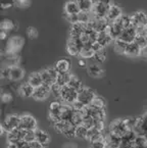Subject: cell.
<instances>
[{"label":"cell","mask_w":147,"mask_h":148,"mask_svg":"<svg viewBox=\"0 0 147 148\" xmlns=\"http://www.w3.org/2000/svg\"><path fill=\"white\" fill-rule=\"evenodd\" d=\"M14 5L19 8H27L31 5L30 0H14Z\"/></svg>","instance_id":"cell-48"},{"label":"cell","mask_w":147,"mask_h":148,"mask_svg":"<svg viewBox=\"0 0 147 148\" xmlns=\"http://www.w3.org/2000/svg\"><path fill=\"white\" fill-rule=\"evenodd\" d=\"M147 23V14L143 11H136L131 15V24L135 28H143Z\"/></svg>","instance_id":"cell-14"},{"label":"cell","mask_w":147,"mask_h":148,"mask_svg":"<svg viewBox=\"0 0 147 148\" xmlns=\"http://www.w3.org/2000/svg\"><path fill=\"white\" fill-rule=\"evenodd\" d=\"M50 95V87L47 85H42L38 86V87L34 88V92H33V98L37 101H44L48 98Z\"/></svg>","instance_id":"cell-12"},{"label":"cell","mask_w":147,"mask_h":148,"mask_svg":"<svg viewBox=\"0 0 147 148\" xmlns=\"http://www.w3.org/2000/svg\"><path fill=\"white\" fill-rule=\"evenodd\" d=\"M71 66V62L69 58H61L58 61H56L54 68L58 73H67L69 72Z\"/></svg>","instance_id":"cell-22"},{"label":"cell","mask_w":147,"mask_h":148,"mask_svg":"<svg viewBox=\"0 0 147 148\" xmlns=\"http://www.w3.org/2000/svg\"><path fill=\"white\" fill-rule=\"evenodd\" d=\"M144 37L146 38V40H147V30H145V34H144Z\"/></svg>","instance_id":"cell-61"},{"label":"cell","mask_w":147,"mask_h":148,"mask_svg":"<svg viewBox=\"0 0 147 148\" xmlns=\"http://www.w3.org/2000/svg\"><path fill=\"white\" fill-rule=\"evenodd\" d=\"M83 112L87 113L94 121H104L106 118V112L104 108H96V107L91 106V105H86L82 109Z\"/></svg>","instance_id":"cell-8"},{"label":"cell","mask_w":147,"mask_h":148,"mask_svg":"<svg viewBox=\"0 0 147 148\" xmlns=\"http://www.w3.org/2000/svg\"><path fill=\"white\" fill-rule=\"evenodd\" d=\"M61 104H63V102L58 100H54L50 103L49 109H48V119L52 124L57 122V121H60L59 116H60Z\"/></svg>","instance_id":"cell-9"},{"label":"cell","mask_w":147,"mask_h":148,"mask_svg":"<svg viewBox=\"0 0 147 148\" xmlns=\"http://www.w3.org/2000/svg\"><path fill=\"white\" fill-rule=\"evenodd\" d=\"M24 44L25 41L21 36H12L9 38L6 45V53L10 56L8 58H14V56H16V53L23 48Z\"/></svg>","instance_id":"cell-1"},{"label":"cell","mask_w":147,"mask_h":148,"mask_svg":"<svg viewBox=\"0 0 147 148\" xmlns=\"http://www.w3.org/2000/svg\"><path fill=\"white\" fill-rule=\"evenodd\" d=\"M40 75H41L42 78V82H43L44 85L47 86H52L53 84L56 83L57 80V75H58V72L55 70V68H47L42 70L41 72H39Z\"/></svg>","instance_id":"cell-4"},{"label":"cell","mask_w":147,"mask_h":148,"mask_svg":"<svg viewBox=\"0 0 147 148\" xmlns=\"http://www.w3.org/2000/svg\"><path fill=\"white\" fill-rule=\"evenodd\" d=\"M7 148H17V147H16V146H14V145H11V144H8Z\"/></svg>","instance_id":"cell-60"},{"label":"cell","mask_w":147,"mask_h":148,"mask_svg":"<svg viewBox=\"0 0 147 148\" xmlns=\"http://www.w3.org/2000/svg\"><path fill=\"white\" fill-rule=\"evenodd\" d=\"M140 56H143V57H147V46L143 47L141 49V55Z\"/></svg>","instance_id":"cell-55"},{"label":"cell","mask_w":147,"mask_h":148,"mask_svg":"<svg viewBox=\"0 0 147 148\" xmlns=\"http://www.w3.org/2000/svg\"><path fill=\"white\" fill-rule=\"evenodd\" d=\"M136 36H137L136 28H135V27H133V26H131V27H129V28L124 29V30L122 31V34H121V36L119 37V39L129 44V43H132V42H134Z\"/></svg>","instance_id":"cell-15"},{"label":"cell","mask_w":147,"mask_h":148,"mask_svg":"<svg viewBox=\"0 0 147 148\" xmlns=\"http://www.w3.org/2000/svg\"><path fill=\"white\" fill-rule=\"evenodd\" d=\"M137 121L138 118H135V116H129V118L124 119V123H125V126L127 128L128 131H133L137 124Z\"/></svg>","instance_id":"cell-39"},{"label":"cell","mask_w":147,"mask_h":148,"mask_svg":"<svg viewBox=\"0 0 147 148\" xmlns=\"http://www.w3.org/2000/svg\"><path fill=\"white\" fill-rule=\"evenodd\" d=\"M108 8H109V5H106L104 3L100 2L99 0H96V1H94L93 7H92V10H91V15L95 20L96 18H106Z\"/></svg>","instance_id":"cell-7"},{"label":"cell","mask_w":147,"mask_h":148,"mask_svg":"<svg viewBox=\"0 0 147 148\" xmlns=\"http://www.w3.org/2000/svg\"><path fill=\"white\" fill-rule=\"evenodd\" d=\"M94 50L91 48V44H83V47L79 53V57L84 59L93 58L94 56Z\"/></svg>","instance_id":"cell-25"},{"label":"cell","mask_w":147,"mask_h":148,"mask_svg":"<svg viewBox=\"0 0 147 148\" xmlns=\"http://www.w3.org/2000/svg\"><path fill=\"white\" fill-rule=\"evenodd\" d=\"M14 23L10 20H3L0 22V31H4V32H8V31L13 30L14 28Z\"/></svg>","instance_id":"cell-41"},{"label":"cell","mask_w":147,"mask_h":148,"mask_svg":"<svg viewBox=\"0 0 147 148\" xmlns=\"http://www.w3.org/2000/svg\"><path fill=\"white\" fill-rule=\"evenodd\" d=\"M5 132H6V130H5V128H4V127H3V125L0 124V137H1V136L4 135Z\"/></svg>","instance_id":"cell-56"},{"label":"cell","mask_w":147,"mask_h":148,"mask_svg":"<svg viewBox=\"0 0 147 148\" xmlns=\"http://www.w3.org/2000/svg\"><path fill=\"white\" fill-rule=\"evenodd\" d=\"M75 128H76V126H74V125L69 122V125L67 126V128H65V130L63 131V135L65 136L67 138H69V139L75 137Z\"/></svg>","instance_id":"cell-43"},{"label":"cell","mask_w":147,"mask_h":148,"mask_svg":"<svg viewBox=\"0 0 147 148\" xmlns=\"http://www.w3.org/2000/svg\"><path fill=\"white\" fill-rule=\"evenodd\" d=\"M69 122H67V121H57V122L53 123L52 124V127H53L54 131L56 132V133H59V134H63V131L65 130V128H67V126L69 125Z\"/></svg>","instance_id":"cell-37"},{"label":"cell","mask_w":147,"mask_h":148,"mask_svg":"<svg viewBox=\"0 0 147 148\" xmlns=\"http://www.w3.org/2000/svg\"><path fill=\"white\" fill-rule=\"evenodd\" d=\"M104 141H105V134L104 132L100 133L94 140L90 142V148H104Z\"/></svg>","instance_id":"cell-30"},{"label":"cell","mask_w":147,"mask_h":148,"mask_svg":"<svg viewBox=\"0 0 147 148\" xmlns=\"http://www.w3.org/2000/svg\"><path fill=\"white\" fill-rule=\"evenodd\" d=\"M60 92H61V86L58 85L57 83L50 86V93H51L55 98L60 97Z\"/></svg>","instance_id":"cell-45"},{"label":"cell","mask_w":147,"mask_h":148,"mask_svg":"<svg viewBox=\"0 0 147 148\" xmlns=\"http://www.w3.org/2000/svg\"><path fill=\"white\" fill-rule=\"evenodd\" d=\"M113 23H115L117 26H120L123 30L132 26V24H131V16L127 14H122L117 20H115V22H113Z\"/></svg>","instance_id":"cell-29"},{"label":"cell","mask_w":147,"mask_h":148,"mask_svg":"<svg viewBox=\"0 0 147 148\" xmlns=\"http://www.w3.org/2000/svg\"><path fill=\"white\" fill-rule=\"evenodd\" d=\"M113 43H115L113 44V49H115V52H117L119 54H124L126 48H127L128 43H126V42L122 41V40H120V39L115 40Z\"/></svg>","instance_id":"cell-36"},{"label":"cell","mask_w":147,"mask_h":148,"mask_svg":"<svg viewBox=\"0 0 147 148\" xmlns=\"http://www.w3.org/2000/svg\"><path fill=\"white\" fill-rule=\"evenodd\" d=\"M100 2H102V3H104V4H106V5H111L113 4V0H99Z\"/></svg>","instance_id":"cell-58"},{"label":"cell","mask_w":147,"mask_h":148,"mask_svg":"<svg viewBox=\"0 0 147 148\" xmlns=\"http://www.w3.org/2000/svg\"><path fill=\"white\" fill-rule=\"evenodd\" d=\"M24 140L28 143L35 140V131H25L24 134Z\"/></svg>","instance_id":"cell-49"},{"label":"cell","mask_w":147,"mask_h":148,"mask_svg":"<svg viewBox=\"0 0 147 148\" xmlns=\"http://www.w3.org/2000/svg\"><path fill=\"white\" fill-rule=\"evenodd\" d=\"M0 100L2 101L3 103H9L11 100H12V96H11L10 93H3L0 97Z\"/></svg>","instance_id":"cell-51"},{"label":"cell","mask_w":147,"mask_h":148,"mask_svg":"<svg viewBox=\"0 0 147 148\" xmlns=\"http://www.w3.org/2000/svg\"><path fill=\"white\" fill-rule=\"evenodd\" d=\"M67 85H69L71 88H73V89L77 90V91H79V90H81L83 87H84L82 81H81L77 76H75V75H71V78H69V83H67Z\"/></svg>","instance_id":"cell-32"},{"label":"cell","mask_w":147,"mask_h":148,"mask_svg":"<svg viewBox=\"0 0 147 148\" xmlns=\"http://www.w3.org/2000/svg\"><path fill=\"white\" fill-rule=\"evenodd\" d=\"M71 74H69V72L58 73V75H57L56 83L58 84V85H60L61 87L65 86V85H67V83H69V78H71Z\"/></svg>","instance_id":"cell-38"},{"label":"cell","mask_w":147,"mask_h":148,"mask_svg":"<svg viewBox=\"0 0 147 148\" xmlns=\"http://www.w3.org/2000/svg\"><path fill=\"white\" fill-rule=\"evenodd\" d=\"M73 111H74V108H73V106H71V104L63 102L61 108H60V116H59L60 120L69 122L71 114H73Z\"/></svg>","instance_id":"cell-23"},{"label":"cell","mask_w":147,"mask_h":148,"mask_svg":"<svg viewBox=\"0 0 147 148\" xmlns=\"http://www.w3.org/2000/svg\"><path fill=\"white\" fill-rule=\"evenodd\" d=\"M92 15L91 12H85V11H80L78 13V22L82 23V24H88L91 20H92Z\"/></svg>","instance_id":"cell-42"},{"label":"cell","mask_w":147,"mask_h":148,"mask_svg":"<svg viewBox=\"0 0 147 148\" xmlns=\"http://www.w3.org/2000/svg\"><path fill=\"white\" fill-rule=\"evenodd\" d=\"M96 41H97L100 45L103 46V47L105 48L106 46L109 45L111 42H113V40L111 39V37L108 35L105 31H103V32L97 33V39H96Z\"/></svg>","instance_id":"cell-26"},{"label":"cell","mask_w":147,"mask_h":148,"mask_svg":"<svg viewBox=\"0 0 147 148\" xmlns=\"http://www.w3.org/2000/svg\"><path fill=\"white\" fill-rule=\"evenodd\" d=\"M86 31V25L82 24L80 22H77L73 24L69 29V38H79L80 39L81 35Z\"/></svg>","instance_id":"cell-17"},{"label":"cell","mask_w":147,"mask_h":148,"mask_svg":"<svg viewBox=\"0 0 147 148\" xmlns=\"http://www.w3.org/2000/svg\"><path fill=\"white\" fill-rule=\"evenodd\" d=\"M124 55L128 57H139L141 55V48L135 42L129 43L127 45Z\"/></svg>","instance_id":"cell-19"},{"label":"cell","mask_w":147,"mask_h":148,"mask_svg":"<svg viewBox=\"0 0 147 148\" xmlns=\"http://www.w3.org/2000/svg\"><path fill=\"white\" fill-rule=\"evenodd\" d=\"M144 28H145V30H147V23H146V25L144 26Z\"/></svg>","instance_id":"cell-62"},{"label":"cell","mask_w":147,"mask_h":148,"mask_svg":"<svg viewBox=\"0 0 147 148\" xmlns=\"http://www.w3.org/2000/svg\"><path fill=\"white\" fill-rule=\"evenodd\" d=\"M20 124H21L20 116H17V114H8L5 118L4 123H3V127L5 128L6 132H9V131H12L20 128Z\"/></svg>","instance_id":"cell-13"},{"label":"cell","mask_w":147,"mask_h":148,"mask_svg":"<svg viewBox=\"0 0 147 148\" xmlns=\"http://www.w3.org/2000/svg\"><path fill=\"white\" fill-rule=\"evenodd\" d=\"M28 83L30 84L33 88H36V87H38V86L42 85L43 82H42V78H41L40 73L39 72L32 73L28 78Z\"/></svg>","instance_id":"cell-27"},{"label":"cell","mask_w":147,"mask_h":148,"mask_svg":"<svg viewBox=\"0 0 147 148\" xmlns=\"http://www.w3.org/2000/svg\"><path fill=\"white\" fill-rule=\"evenodd\" d=\"M100 133H102V132H100V131H98L97 129L95 128V127H91V128L88 129V131H87V135H86V139L87 141L91 142L92 140H94L96 137H97L98 135H99Z\"/></svg>","instance_id":"cell-40"},{"label":"cell","mask_w":147,"mask_h":148,"mask_svg":"<svg viewBox=\"0 0 147 148\" xmlns=\"http://www.w3.org/2000/svg\"><path fill=\"white\" fill-rule=\"evenodd\" d=\"M93 58L95 59L96 61L100 62V63L104 62V61L106 60V50H105V48H103V49H101V50H99V51H96V52L94 53Z\"/></svg>","instance_id":"cell-44"},{"label":"cell","mask_w":147,"mask_h":148,"mask_svg":"<svg viewBox=\"0 0 147 148\" xmlns=\"http://www.w3.org/2000/svg\"><path fill=\"white\" fill-rule=\"evenodd\" d=\"M122 31H123V29L120 26H117V24H115V23H109L105 29V32L111 37V39H113V41L119 39V37L122 34Z\"/></svg>","instance_id":"cell-18"},{"label":"cell","mask_w":147,"mask_h":148,"mask_svg":"<svg viewBox=\"0 0 147 148\" xmlns=\"http://www.w3.org/2000/svg\"><path fill=\"white\" fill-rule=\"evenodd\" d=\"M27 36H28L31 40L36 39V38L38 37V31H37V29L32 26L29 27V28L27 29Z\"/></svg>","instance_id":"cell-47"},{"label":"cell","mask_w":147,"mask_h":148,"mask_svg":"<svg viewBox=\"0 0 147 148\" xmlns=\"http://www.w3.org/2000/svg\"><path fill=\"white\" fill-rule=\"evenodd\" d=\"M20 128L25 131H35L37 127V120L31 114H23L21 116Z\"/></svg>","instance_id":"cell-11"},{"label":"cell","mask_w":147,"mask_h":148,"mask_svg":"<svg viewBox=\"0 0 147 148\" xmlns=\"http://www.w3.org/2000/svg\"><path fill=\"white\" fill-rule=\"evenodd\" d=\"M89 105H91V106H93V107H96V108H105L106 101L102 96H99L96 94Z\"/></svg>","instance_id":"cell-33"},{"label":"cell","mask_w":147,"mask_h":148,"mask_svg":"<svg viewBox=\"0 0 147 148\" xmlns=\"http://www.w3.org/2000/svg\"><path fill=\"white\" fill-rule=\"evenodd\" d=\"M35 140L43 144L44 146H47L50 143V135L46 131L37 128L35 130Z\"/></svg>","instance_id":"cell-20"},{"label":"cell","mask_w":147,"mask_h":148,"mask_svg":"<svg viewBox=\"0 0 147 148\" xmlns=\"http://www.w3.org/2000/svg\"><path fill=\"white\" fill-rule=\"evenodd\" d=\"M33 92H34V88L27 82L26 84H23L19 89V93H20L21 97L23 98H31L33 97Z\"/></svg>","instance_id":"cell-28"},{"label":"cell","mask_w":147,"mask_h":148,"mask_svg":"<svg viewBox=\"0 0 147 148\" xmlns=\"http://www.w3.org/2000/svg\"><path fill=\"white\" fill-rule=\"evenodd\" d=\"M78 63H79V65H80L81 68H86V66H87L86 59H84V58H80V59H79Z\"/></svg>","instance_id":"cell-54"},{"label":"cell","mask_w":147,"mask_h":148,"mask_svg":"<svg viewBox=\"0 0 147 148\" xmlns=\"http://www.w3.org/2000/svg\"><path fill=\"white\" fill-rule=\"evenodd\" d=\"M108 133L110 135L115 136L117 138L122 139L123 136L127 132V128L125 126V123H124V119H117V120H113V122L109 124V128H108Z\"/></svg>","instance_id":"cell-2"},{"label":"cell","mask_w":147,"mask_h":148,"mask_svg":"<svg viewBox=\"0 0 147 148\" xmlns=\"http://www.w3.org/2000/svg\"><path fill=\"white\" fill-rule=\"evenodd\" d=\"M4 75L8 78V80L12 81V82H19V81L23 80V78L25 77V71L21 66L14 64L7 68Z\"/></svg>","instance_id":"cell-6"},{"label":"cell","mask_w":147,"mask_h":148,"mask_svg":"<svg viewBox=\"0 0 147 148\" xmlns=\"http://www.w3.org/2000/svg\"><path fill=\"white\" fill-rule=\"evenodd\" d=\"M122 14H123V10H122L121 6L113 3L109 6V8H108L107 14H106V20L109 23H113L115 20H117Z\"/></svg>","instance_id":"cell-16"},{"label":"cell","mask_w":147,"mask_h":148,"mask_svg":"<svg viewBox=\"0 0 147 148\" xmlns=\"http://www.w3.org/2000/svg\"><path fill=\"white\" fill-rule=\"evenodd\" d=\"M134 42L141 48V49H142L143 47H145V46H147V40L143 35H139V34H137Z\"/></svg>","instance_id":"cell-46"},{"label":"cell","mask_w":147,"mask_h":148,"mask_svg":"<svg viewBox=\"0 0 147 148\" xmlns=\"http://www.w3.org/2000/svg\"><path fill=\"white\" fill-rule=\"evenodd\" d=\"M75 1H76V2H78V1H80V0H75Z\"/></svg>","instance_id":"cell-63"},{"label":"cell","mask_w":147,"mask_h":148,"mask_svg":"<svg viewBox=\"0 0 147 148\" xmlns=\"http://www.w3.org/2000/svg\"><path fill=\"white\" fill-rule=\"evenodd\" d=\"M87 131H88V128L85 127L83 124L78 125L75 128V137L79 138V139H86Z\"/></svg>","instance_id":"cell-35"},{"label":"cell","mask_w":147,"mask_h":148,"mask_svg":"<svg viewBox=\"0 0 147 148\" xmlns=\"http://www.w3.org/2000/svg\"><path fill=\"white\" fill-rule=\"evenodd\" d=\"M63 10L65 14H78L80 12L79 5L75 0H67L63 6Z\"/></svg>","instance_id":"cell-21"},{"label":"cell","mask_w":147,"mask_h":148,"mask_svg":"<svg viewBox=\"0 0 147 148\" xmlns=\"http://www.w3.org/2000/svg\"><path fill=\"white\" fill-rule=\"evenodd\" d=\"M91 48L94 50V52H96V51H99V50H101V49H103L104 47L100 45L97 41H94L93 43H91Z\"/></svg>","instance_id":"cell-53"},{"label":"cell","mask_w":147,"mask_h":148,"mask_svg":"<svg viewBox=\"0 0 147 148\" xmlns=\"http://www.w3.org/2000/svg\"><path fill=\"white\" fill-rule=\"evenodd\" d=\"M24 148H29V145H28V146H27V147H24Z\"/></svg>","instance_id":"cell-64"},{"label":"cell","mask_w":147,"mask_h":148,"mask_svg":"<svg viewBox=\"0 0 147 148\" xmlns=\"http://www.w3.org/2000/svg\"><path fill=\"white\" fill-rule=\"evenodd\" d=\"M95 95H96V93L94 92L93 89H91V88H89V87H85L84 86L82 89L78 91V99H77V100L82 102L84 105H89Z\"/></svg>","instance_id":"cell-10"},{"label":"cell","mask_w":147,"mask_h":148,"mask_svg":"<svg viewBox=\"0 0 147 148\" xmlns=\"http://www.w3.org/2000/svg\"><path fill=\"white\" fill-rule=\"evenodd\" d=\"M141 118H142L143 122H144L145 124L147 125V111H146V112H144V114H143V116H141Z\"/></svg>","instance_id":"cell-59"},{"label":"cell","mask_w":147,"mask_h":148,"mask_svg":"<svg viewBox=\"0 0 147 148\" xmlns=\"http://www.w3.org/2000/svg\"><path fill=\"white\" fill-rule=\"evenodd\" d=\"M78 5L80 11H85V12H91L92 7L94 4V0H80L78 1Z\"/></svg>","instance_id":"cell-31"},{"label":"cell","mask_w":147,"mask_h":148,"mask_svg":"<svg viewBox=\"0 0 147 148\" xmlns=\"http://www.w3.org/2000/svg\"><path fill=\"white\" fill-rule=\"evenodd\" d=\"M6 32L4 31H0V40H4L6 38Z\"/></svg>","instance_id":"cell-57"},{"label":"cell","mask_w":147,"mask_h":148,"mask_svg":"<svg viewBox=\"0 0 147 148\" xmlns=\"http://www.w3.org/2000/svg\"><path fill=\"white\" fill-rule=\"evenodd\" d=\"M65 18L71 25L78 22V14H65Z\"/></svg>","instance_id":"cell-50"},{"label":"cell","mask_w":147,"mask_h":148,"mask_svg":"<svg viewBox=\"0 0 147 148\" xmlns=\"http://www.w3.org/2000/svg\"><path fill=\"white\" fill-rule=\"evenodd\" d=\"M69 122L74 125V126H78V125H81L83 123V113L81 110H75L74 109L73 114L71 116V120Z\"/></svg>","instance_id":"cell-34"},{"label":"cell","mask_w":147,"mask_h":148,"mask_svg":"<svg viewBox=\"0 0 147 148\" xmlns=\"http://www.w3.org/2000/svg\"><path fill=\"white\" fill-rule=\"evenodd\" d=\"M29 148H45V146L40 142H38L37 140H33L32 142L29 143Z\"/></svg>","instance_id":"cell-52"},{"label":"cell","mask_w":147,"mask_h":148,"mask_svg":"<svg viewBox=\"0 0 147 148\" xmlns=\"http://www.w3.org/2000/svg\"><path fill=\"white\" fill-rule=\"evenodd\" d=\"M87 72H88L89 76H91L92 78H101L104 75L103 69L98 64H90L87 66Z\"/></svg>","instance_id":"cell-24"},{"label":"cell","mask_w":147,"mask_h":148,"mask_svg":"<svg viewBox=\"0 0 147 148\" xmlns=\"http://www.w3.org/2000/svg\"><path fill=\"white\" fill-rule=\"evenodd\" d=\"M59 98H60L61 102L73 104L78 99V91L71 88L69 85H65L61 87L60 97Z\"/></svg>","instance_id":"cell-3"},{"label":"cell","mask_w":147,"mask_h":148,"mask_svg":"<svg viewBox=\"0 0 147 148\" xmlns=\"http://www.w3.org/2000/svg\"><path fill=\"white\" fill-rule=\"evenodd\" d=\"M83 47V43L79 38H69L67 41V46H65V50L67 54L71 56H79L81 49Z\"/></svg>","instance_id":"cell-5"}]
</instances>
